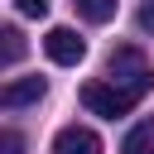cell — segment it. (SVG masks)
I'll return each instance as SVG.
<instances>
[{"label":"cell","instance_id":"obj_1","mask_svg":"<svg viewBox=\"0 0 154 154\" xmlns=\"http://www.w3.org/2000/svg\"><path fill=\"white\" fill-rule=\"evenodd\" d=\"M106 82H116V87L130 91V96H144V91L154 87V67L144 63L140 48H116L111 63H106Z\"/></svg>","mask_w":154,"mask_h":154},{"label":"cell","instance_id":"obj_2","mask_svg":"<svg viewBox=\"0 0 154 154\" xmlns=\"http://www.w3.org/2000/svg\"><path fill=\"white\" fill-rule=\"evenodd\" d=\"M135 101H140V96L120 91L116 82H87V87H82V106H87L91 116H106V120L130 116V111H135Z\"/></svg>","mask_w":154,"mask_h":154},{"label":"cell","instance_id":"obj_3","mask_svg":"<svg viewBox=\"0 0 154 154\" xmlns=\"http://www.w3.org/2000/svg\"><path fill=\"white\" fill-rule=\"evenodd\" d=\"M43 48H48V58H53V63H63V67H77V63L87 58V43H82L72 29H63V24H58V29H48Z\"/></svg>","mask_w":154,"mask_h":154},{"label":"cell","instance_id":"obj_4","mask_svg":"<svg viewBox=\"0 0 154 154\" xmlns=\"http://www.w3.org/2000/svg\"><path fill=\"white\" fill-rule=\"evenodd\" d=\"M43 91H48V82H43V77H14V82H5V87H0V111L34 106Z\"/></svg>","mask_w":154,"mask_h":154},{"label":"cell","instance_id":"obj_5","mask_svg":"<svg viewBox=\"0 0 154 154\" xmlns=\"http://www.w3.org/2000/svg\"><path fill=\"white\" fill-rule=\"evenodd\" d=\"M53 154H101V135L87 125H63L53 140Z\"/></svg>","mask_w":154,"mask_h":154},{"label":"cell","instance_id":"obj_6","mask_svg":"<svg viewBox=\"0 0 154 154\" xmlns=\"http://www.w3.org/2000/svg\"><path fill=\"white\" fill-rule=\"evenodd\" d=\"M29 53V38L14 29V24H0V67H10V63H19Z\"/></svg>","mask_w":154,"mask_h":154},{"label":"cell","instance_id":"obj_7","mask_svg":"<svg viewBox=\"0 0 154 154\" xmlns=\"http://www.w3.org/2000/svg\"><path fill=\"white\" fill-rule=\"evenodd\" d=\"M120 154H154V120H140V125L120 140Z\"/></svg>","mask_w":154,"mask_h":154},{"label":"cell","instance_id":"obj_8","mask_svg":"<svg viewBox=\"0 0 154 154\" xmlns=\"http://www.w3.org/2000/svg\"><path fill=\"white\" fill-rule=\"evenodd\" d=\"M72 5H77V14H82L87 24H111L120 0H72Z\"/></svg>","mask_w":154,"mask_h":154},{"label":"cell","instance_id":"obj_9","mask_svg":"<svg viewBox=\"0 0 154 154\" xmlns=\"http://www.w3.org/2000/svg\"><path fill=\"white\" fill-rule=\"evenodd\" d=\"M0 154H24V135L19 130H0Z\"/></svg>","mask_w":154,"mask_h":154},{"label":"cell","instance_id":"obj_10","mask_svg":"<svg viewBox=\"0 0 154 154\" xmlns=\"http://www.w3.org/2000/svg\"><path fill=\"white\" fill-rule=\"evenodd\" d=\"M14 10L29 14V19H43V14H48V0H14Z\"/></svg>","mask_w":154,"mask_h":154},{"label":"cell","instance_id":"obj_11","mask_svg":"<svg viewBox=\"0 0 154 154\" xmlns=\"http://www.w3.org/2000/svg\"><path fill=\"white\" fill-rule=\"evenodd\" d=\"M140 29H144V34H154V0H144V5H140Z\"/></svg>","mask_w":154,"mask_h":154}]
</instances>
